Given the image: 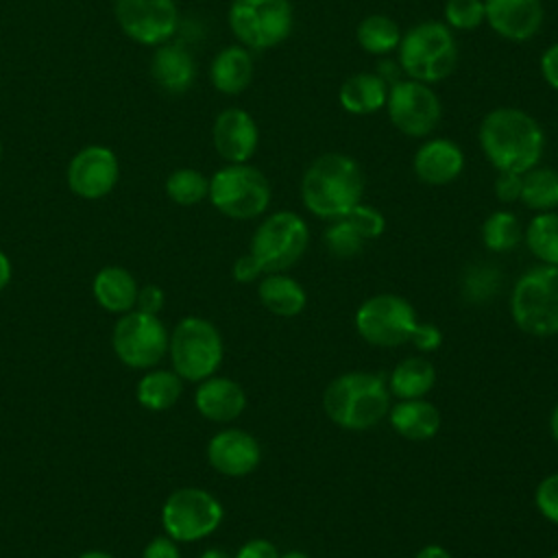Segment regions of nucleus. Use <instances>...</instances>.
<instances>
[{
	"instance_id": "nucleus-2",
	"label": "nucleus",
	"mask_w": 558,
	"mask_h": 558,
	"mask_svg": "<svg viewBox=\"0 0 558 558\" xmlns=\"http://www.w3.org/2000/svg\"><path fill=\"white\" fill-rule=\"evenodd\" d=\"M299 192L312 216L331 222L344 218L362 201L364 174L351 155L329 150L303 170Z\"/></svg>"
},
{
	"instance_id": "nucleus-52",
	"label": "nucleus",
	"mask_w": 558,
	"mask_h": 558,
	"mask_svg": "<svg viewBox=\"0 0 558 558\" xmlns=\"http://www.w3.org/2000/svg\"><path fill=\"white\" fill-rule=\"evenodd\" d=\"M279 558H310V556L305 551H301V549H290L286 554H279Z\"/></svg>"
},
{
	"instance_id": "nucleus-46",
	"label": "nucleus",
	"mask_w": 558,
	"mask_h": 558,
	"mask_svg": "<svg viewBox=\"0 0 558 558\" xmlns=\"http://www.w3.org/2000/svg\"><path fill=\"white\" fill-rule=\"evenodd\" d=\"M388 85H392V83H397L399 78H403V72H401V65H399V61H397V57L395 59H390V57H379V63H377V70H375Z\"/></svg>"
},
{
	"instance_id": "nucleus-35",
	"label": "nucleus",
	"mask_w": 558,
	"mask_h": 558,
	"mask_svg": "<svg viewBox=\"0 0 558 558\" xmlns=\"http://www.w3.org/2000/svg\"><path fill=\"white\" fill-rule=\"evenodd\" d=\"M442 22L456 31H475L486 22L484 0H445Z\"/></svg>"
},
{
	"instance_id": "nucleus-17",
	"label": "nucleus",
	"mask_w": 558,
	"mask_h": 558,
	"mask_svg": "<svg viewBox=\"0 0 558 558\" xmlns=\"http://www.w3.org/2000/svg\"><path fill=\"white\" fill-rule=\"evenodd\" d=\"M484 24L512 44L530 41L545 24L543 0H484Z\"/></svg>"
},
{
	"instance_id": "nucleus-40",
	"label": "nucleus",
	"mask_w": 558,
	"mask_h": 558,
	"mask_svg": "<svg viewBox=\"0 0 558 558\" xmlns=\"http://www.w3.org/2000/svg\"><path fill=\"white\" fill-rule=\"evenodd\" d=\"M410 342L421 351V353H432L442 344V331L434 323H416Z\"/></svg>"
},
{
	"instance_id": "nucleus-3",
	"label": "nucleus",
	"mask_w": 558,
	"mask_h": 558,
	"mask_svg": "<svg viewBox=\"0 0 558 558\" xmlns=\"http://www.w3.org/2000/svg\"><path fill=\"white\" fill-rule=\"evenodd\" d=\"M390 397L384 375L351 371L327 384L323 392V410L333 425L349 432H364L388 416Z\"/></svg>"
},
{
	"instance_id": "nucleus-49",
	"label": "nucleus",
	"mask_w": 558,
	"mask_h": 558,
	"mask_svg": "<svg viewBox=\"0 0 558 558\" xmlns=\"http://www.w3.org/2000/svg\"><path fill=\"white\" fill-rule=\"evenodd\" d=\"M549 432H551V438L558 442V403L554 405V410L549 414Z\"/></svg>"
},
{
	"instance_id": "nucleus-19",
	"label": "nucleus",
	"mask_w": 558,
	"mask_h": 558,
	"mask_svg": "<svg viewBox=\"0 0 558 558\" xmlns=\"http://www.w3.org/2000/svg\"><path fill=\"white\" fill-rule=\"evenodd\" d=\"M466 166L462 146L451 137L429 135L425 137L412 157V170L416 179L425 185H449L453 183Z\"/></svg>"
},
{
	"instance_id": "nucleus-28",
	"label": "nucleus",
	"mask_w": 558,
	"mask_h": 558,
	"mask_svg": "<svg viewBox=\"0 0 558 558\" xmlns=\"http://www.w3.org/2000/svg\"><path fill=\"white\" fill-rule=\"evenodd\" d=\"M401 26L386 13H368L355 26L357 46L371 57H390L401 41Z\"/></svg>"
},
{
	"instance_id": "nucleus-15",
	"label": "nucleus",
	"mask_w": 558,
	"mask_h": 558,
	"mask_svg": "<svg viewBox=\"0 0 558 558\" xmlns=\"http://www.w3.org/2000/svg\"><path fill=\"white\" fill-rule=\"evenodd\" d=\"M120 179V161L109 146H83L68 163L65 181L74 196L85 201L105 198Z\"/></svg>"
},
{
	"instance_id": "nucleus-23",
	"label": "nucleus",
	"mask_w": 558,
	"mask_h": 558,
	"mask_svg": "<svg viewBox=\"0 0 558 558\" xmlns=\"http://www.w3.org/2000/svg\"><path fill=\"white\" fill-rule=\"evenodd\" d=\"M388 421L399 436L412 442H423L438 434L442 416H440V410L423 397V399H399V403H395L388 410Z\"/></svg>"
},
{
	"instance_id": "nucleus-31",
	"label": "nucleus",
	"mask_w": 558,
	"mask_h": 558,
	"mask_svg": "<svg viewBox=\"0 0 558 558\" xmlns=\"http://www.w3.org/2000/svg\"><path fill=\"white\" fill-rule=\"evenodd\" d=\"M523 242L541 264L558 266V211L534 214L523 229Z\"/></svg>"
},
{
	"instance_id": "nucleus-10",
	"label": "nucleus",
	"mask_w": 558,
	"mask_h": 558,
	"mask_svg": "<svg viewBox=\"0 0 558 558\" xmlns=\"http://www.w3.org/2000/svg\"><path fill=\"white\" fill-rule=\"evenodd\" d=\"M222 517L225 510L218 497L196 486L177 488L161 506L163 532L177 543H196L207 538L218 530Z\"/></svg>"
},
{
	"instance_id": "nucleus-38",
	"label": "nucleus",
	"mask_w": 558,
	"mask_h": 558,
	"mask_svg": "<svg viewBox=\"0 0 558 558\" xmlns=\"http://www.w3.org/2000/svg\"><path fill=\"white\" fill-rule=\"evenodd\" d=\"M534 504L538 512L558 525V473L543 477L534 490Z\"/></svg>"
},
{
	"instance_id": "nucleus-27",
	"label": "nucleus",
	"mask_w": 558,
	"mask_h": 558,
	"mask_svg": "<svg viewBox=\"0 0 558 558\" xmlns=\"http://www.w3.org/2000/svg\"><path fill=\"white\" fill-rule=\"evenodd\" d=\"M386 381L397 399H423L436 384V368L427 357L410 355L392 368Z\"/></svg>"
},
{
	"instance_id": "nucleus-37",
	"label": "nucleus",
	"mask_w": 558,
	"mask_h": 558,
	"mask_svg": "<svg viewBox=\"0 0 558 558\" xmlns=\"http://www.w3.org/2000/svg\"><path fill=\"white\" fill-rule=\"evenodd\" d=\"M353 229L364 238V240H377L384 235L386 231V216L373 207V205H366V203H357L347 216H344Z\"/></svg>"
},
{
	"instance_id": "nucleus-20",
	"label": "nucleus",
	"mask_w": 558,
	"mask_h": 558,
	"mask_svg": "<svg viewBox=\"0 0 558 558\" xmlns=\"http://www.w3.org/2000/svg\"><path fill=\"white\" fill-rule=\"evenodd\" d=\"M194 405L198 414L211 423H231L244 412L246 392L235 379L211 375L198 381Z\"/></svg>"
},
{
	"instance_id": "nucleus-51",
	"label": "nucleus",
	"mask_w": 558,
	"mask_h": 558,
	"mask_svg": "<svg viewBox=\"0 0 558 558\" xmlns=\"http://www.w3.org/2000/svg\"><path fill=\"white\" fill-rule=\"evenodd\" d=\"M78 558H113V556L107 554V551H102V549H87V551H83Z\"/></svg>"
},
{
	"instance_id": "nucleus-8",
	"label": "nucleus",
	"mask_w": 558,
	"mask_h": 558,
	"mask_svg": "<svg viewBox=\"0 0 558 558\" xmlns=\"http://www.w3.org/2000/svg\"><path fill=\"white\" fill-rule=\"evenodd\" d=\"M227 24L251 52L270 50L292 35L294 7L290 0H231Z\"/></svg>"
},
{
	"instance_id": "nucleus-39",
	"label": "nucleus",
	"mask_w": 558,
	"mask_h": 558,
	"mask_svg": "<svg viewBox=\"0 0 558 558\" xmlns=\"http://www.w3.org/2000/svg\"><path fill=\"white\" fill-rule=\"evenodd\" d=\"M521 185H523V174H519V172H497L495 183H493V192H495L497 201L510 205V203H517L521 198Z\"/></svg>"
},
{
	"instance_id": "nucleus-50",
	"label": "nucleus",
	"mask_w": 558,
	"mask_h": 558,
	"mask_svg": "<svg viewBox=\"0 0 558 558\" xmlns=\"http://www.w3.org/2000/svg\"><path fill=\"white\" fill-rule=\"evenodd\" d=\"M198 558H233V556H229L225 549H220V547H209V549H205Z\"/></svg>"
},
{
	"instance_id": "nucleus-11",
	"label": "nucleus",
	"mask_w": 558,
	"mask_h": 558,
	"mask_svg": "<svg viewBox=\"0 0 558 558\" xmlns=\"http://www.w3.org/2000/svg\"><path fill=\"white\" fill-rule=\"evenodd\" d=\"M418 318L405 296L381 292L368 296L355 312L360 338L373 347L392 349L410 342Z\"/></svg>"
},
{
	"instance_id": "nucleus-33",
	"label": "nucleus",
	"mask_w": 558,
	"mask_h": 558,
	"mask_svg": "<svg viewBox=\"0 0 558 558\" xmlns=\"http://www.w3.org/2000/svg\"><path fill=\"white\" fill-rule=\"evenodd\" d=\"M166 194L181 207L198 205L209 194V179L196 168H177L166 179Z\"/></svg>"
},
{
	"instance_id": "nucleus-12",
	"label": "nucleus",
	"mask_w": 558,
	"mask_h": 558,
	"mask_svg": "<svg viewBox=\"0 0 558 558\" xmlns=\"http://www.w3.org/2000/svg\"><path fill=\"white\" fill-rule=\"evenodd\" d=\"M386 113L390 124L405 137L425 140L442 120V102L436 89L414 78H399L388 87Z\"/></svg>"
},
{
	"instance_id": "nucleus-18",
	"label": "nucleus",
	"mask_w": 558,
	"mask_h": 558,
	"mask_svg": "<svg viewBox=\"0 0 558 558\" xmlns=\"http://www.w3.org/2000/svg\"><path fill=\"white\" fill-rule=\"evenodd\" d=\"M207 462L220 475L244 477L259 466L262 447L253 434L238 427H227L209 438Z\"/></svg>"
},
{
	"instance_id": "nucleus-5",
	"label": "nucleus",
	"mask_w": 558,
	"mask_h": 558,
	"mask_svg": "<svg viewBox=\"0 0 558 558\" xmlns=\"http://www.w3.org/2000/svg\"><path fill=\"white\" fill-rule=\"evenodd\" d=\"M514 325L536 338L558 336V266L527 268L510 292Z\"/></svg>"
},
{
	"instance_id": "nucleus-22",
	"label": "nucleus",
	"mask_w": 558,
	"mask_h": 558,
	"mask_svg": "<svg viewBox=\"0 0 558 558\" xmlns=\"http://www.w3.org/2000/svg\"><path fill=\"white\" fill-rule=\"evenodd\" d=\"M255 76V59L242 44H231L218 50L209 63L211 87L225 96H238L248 89Z\"/></svg>"
},
{
	"instance_id": "nucleus-45",
	"label": "nucleus",
	"mask_w": 558,
	"mask_h": 558,
	"mask_svg": "<svg viewBox=\"0 0 558 558\" xmlns=\"http://www.w3.org/2000/svg\"><path fill=\"white\" fill-rule=\"evenodd\" d=\"M142 558H181L177 541L170 536H155L142 551Z\"/></svg>"
},
{
	"instance_id": "nucleus-48",
	"label": "nucleus",
	"mask_w": 558,
	"mask_h": 558,
	"mask_svg": "<svg viewBox=\"0 0 558 558\" xmlns=\"http://www.w3.org/2000/svg\"><path fill=\"white\" fill-rule=\"evenodd\" d=\"M11 281V259L7 257L4 251H0V292L9 286Z\"/></svg>"
},
{
	"instance_id": "nucleus-16",
	"label": "nucleus",
	"mask_w": 558,
	"mask_h": 558,
	"mask_svg": "<svg viewBox=\"0 0 558 558\" xmlns=\"http://www.w3.org/2000/svg\"><path fill=\"white\" fill-rule=\"evenodd\" d=\"M211 144L225 163H246L259 146L255 118L242 107L222 109L211 124Z\"/></svg>"
},
{
	"instance_id": "nucleus-32",
	"label": "nucleus",
	"mask_w": 558,
	"mask_h": 558,
	"mask_svg": "<svg viewBox=\"0 0 558 558\" xmlns=\"http://www.w3.org/2000/svg\"><path fill=\"white\" fill-rule=\"evenodd\" d=\"M523 240L519 218L508 209H495L482 222V242L493 253H508Z\"/></svg>"
},
{
	"instance_id": "nucleus-4",
	"label": "nucleus",
	"mask_w": 558,
	"mask_h": 558,
	"mask_svg": "<svg viewBox=\"0 0 558 558\" xmlns=\"http://www.w3.org/2000/svg\"><path fill=\"white\" fill-rule=\"evenodd\" d=\"M395 54L405 78L427 85L449 78L460 61L458 39L442 20H423L403 31Z\"/></svg>"
},
{
	"instance_id": "nucleus-41",
	"label": "nucleus",
	"mask_w": 558,
	"mask_h": 558,
	"mask_svg": "<svg viewBox=\"0 0 558 558\" xmlns=\"http://www.w3.org/2000/svg\"><path fill=\"white\" fill-rule=\"evenodd\" d=\"M538 70H541V76L543 81L554 89L558 92V41L549 44L541 59H538Z\"/></svg>"
},
{
	"instance_id": "nucleus-54",
	"label": "nucleus",
	"mask_w": 558,
	"mask_h": 558,
	"mask_svg": "<svg viewBox=\"0 0 558 558\" xmlns=\"http://www.w3.org/2000/svg\"><path fill=\"white\" fill-rule=\"evenodd\" d=\"M547 558H558V554H551V556H547Z\"/></svg>"
},
{
	"instance_id": "nucleus-47",
	"label": "nucleus",
	"mask_w": 558,
	"mask_h": 558,
	"mask_svg": "<svg viewBox=\"0 0 558 558\" xmlns=\"http://www.w3.org/2000/svg\"><path fill=\"white\" fill-rule=\"evenodd\" d=\"M414 558H453L442 545H436V543H432V545H425V547H421L418 551H416V556Z\"/></svg>"
},
{
	"instance_id": "nucleus-14",
	"label": "nucleus",
	"mask_w": 558,
	"mask_h": 558,
	"mask_svg": "<svg viewBox=\"0 0 558 558\" xmlns=\"http://www.w3.org/2000/svg\"><path fill=\"white\" fill-rule=\"evenodd\" d=\"M113 15L122 33L140 46L157 48L179 28L174 0H113Z\"/></svg>"
},
{
	"instance_id": "nucleus-36",
	"label": "nucleus",
	"mask_w": 558,
	"mask_h": 558,
	"mask_svg": "<svg viewBox=\"0 0 558 558\" xmlns=\"http://www.w3.org/2000/svg\"><path fill=\"white\" fill-rule=\"evenodd\" d=\"M499 272L488 264H480L464 275V294L471 301H486L499 290Z\"/></svg>"
},
{
	"instance_id": "nucleus-9",
	"label": "nucleus",
	"mask_w": 558,
	"mask_h": 558,
	"mask_svg": "<svg viewBox=\"0 0 558 558\" xmlns=\"http://www.w3.org/2000/svg\"><path fill=\"white\" fill-rule=\"evenodd\" d=\"M310 244V227L305 218L290 209L268 214L251 238V255L266 272H283L292 268Z\"/></svg>"
},
{
	"instance_id": "nucleus-7",
	"label": "nucleus",
	"mask_w": 558,
	"mask_h": 558,
	"mask_svg": "<svg viewBox=\"0 0 558 558\" xmlns=\"http://www.w3.org/2000/svg\"><path fill=\"white\" fill-rule=\"evenodd\" d=\"M168 355L172 371L183 381H203L222 364L225 344L218 327L201 316H185L177 323L168 338Z\"/></svg>"
},
{
	"instance_id": "nucleus-29",
	"label": "nucleus",
	"mask_w": 558,
	"mask_h": 558,
	"mask_svg": "<svg viewBox=\"0 0 558 558\" xmlns=\"http://www.w3.org/2000/svg\"><path fill=\"white\" fill-rule=\"evenodd\" d=\"M183 392V379L174 371L150 368L137 381V401L153 412L170 410Z\"/></svg>"
},
{
	"instance_id": "nucleus-30",
	"label": "nucleus",
	"mask_w": 558,
	"mask_h": 558,
	"mask_svg": "<svg viewBox=\"0 0 558 558\" xmlns=\"http://www.w3.org/2000/svg\"><path fill=\"white\" fill-rule=\"evenodd\" d=\"M519 201L536 214L558 209V170L538 163L532 170L523 172Z\"/></svg>"
},
{
	"instance_id": "nucleus-1",
	"label": "nucleus",
	"mask_w": 558,
	"mask_h": 558,
	"mask_svg": "<svg viewBox=\"0 0 558 558\" xmlns=\"http://www.w3.org/2000/svg\"><path fill=\"white\" fill-rule=\"evenodd\" d=\"M482 155L497 172H527L541 163L547 146L541 122L519 107L490 109L477 129Z\"/></svg>"
},
{
	"instance_id": "nucleus-13",
	"label": "nucleus",
	"mask_w": 558,
	"mask_h": 558,
	"mask_svg": "<svg viewBox=\"0 0 558 558\" xmlns=\"http://www.w3.org/2000/svg\"><path fill=\"white\" fill-rule=\"evenodd\" d=\"M168 338L170 333L157 314L131 310L120 314L111 333V347L122 364L146 371L157 366L168 353Z\"/></svg>"
},
{
	"instance_id": "nucleus-6",
	"label": "nucleus",
	"mask_w": 558,
	"mask_h": 558,
	"mask_svg": "<svg viewBox=\"0 0 558 558\" xmlns=\"http://www.w3.org/2000/svg\"><path fill=\"white\" fill-rule=\"evenodd\" d=\"M209 203L227 218L253 220L268 211L272 190L266 174L246 163H225L209 177Z\"/></svg>"
},
{
	"instance_id": "nucleus-24",
	"label": "nucleus",
	"mask_w": 558,
	"mask_h": 558,
	"mask_svg": "<svg viewBox=\"0 0 558 558\" xmlns=\"http://www.w3.org/2000/svg\"><path fill=\"white\" fill-rule=\"evenodd\" d=\"M388 83L373 72H355L338 89L340 107L351 116H371L386 107Z\"/></svg>"
},
{
	"instance_id": "nucleus-25",
	"label": "nucleus",
	"mask_w": 558,
	"mask_h": 558,
	"mask_svg": "<svg viewBox=\"0 0 558 558\" xmlns=\"http://www.w3.org/2000/svg\"><path fill=\"white\" fill-rule=\"evenodd\" d=\"M96 303L111 314H126L135 310L140 286L135 277L122 266H105L92 281Z\"/></svg>"
},
{
	"instance_id": "nucleus-43",
	"label": "nucleus",
	"mask_w": 558,
	"mask_h": 558,
	"mask_svg": "<svg viewBox=\"0 0 558 558\" xmlns=\"http://www.w3.org/2000/svg\"><path fill=\"white\" fill-rule=\"evenodd\" d=\"M231 275L235 281L240 283H253L255 279H259L264 275V268L259 266V262L246 253V255H240L235 262H233V268H231Z\"/></svg>"
},
{
	"instance_id": "nucleus-26",
	"label": "nucleus",
	"mask_w": 558,
	"mask_h": 558,
	"mask_svg": "<svg viewBox=\"0 0 558 558\" xmlns=\"http://www.w3.org/2000/svg\"><path fill=\"white\" fill-rule=\"evenodd\" d=\"M257 296L270 314L283 318L299 316L307 305L305 288L286 272H266L259 281Z\"/></svg>"
},
{
	"instance_id": "nucleus-21",
	"label": "nucleus",
	"mask_w": 558,
	"mask_h": 558,
	"mask_svg": "<svg viewBox=\"0 0 558 558\" xmlns=\"http://www.w3.org/2000/svg\"><path fill=\"white\" fill-rule=\"evenodd\" d=\"M150 76L168 94H185L196 78V61L181 41H166L150 57Z\"/></svg>"
},
{
	"instance_id": "nucleus-34",
	"label": "nucleus",
	"mask_w": 558,
	"mask_h": 558,
	"mask_svg": "<svg viewBox=\"0 0 558 558\" xmlns=\"http://www.w3.org/2000/svg\"><path fill=\"white\" fill-rule=\"evenodd\" d=\"M323 242L333 257L351 259L362 253L366 240L353 229V225L347 218H338L327 225L323 233Z\"/></svg>"
},
{
	"instance_id": "nucleus-53",
	"label": "nucleus",
	"mask_w": 558,
	"mask_h": 558,
	"mask_svg": "<svg viewBox=\"0 0 558 558\" xmlns=\"http://www.w3.org/2000/svg\"><path fill=\"white\" fill-rule=\"evenodd\" d=\"M0 159H2V142H0Z\"/></svg>"
},
{
	"instance_id": "nucleus-42",
	"label": "nucleus",
	"mask_w": 558,
	"mask_h": 558,
	"mask_svg": "<svg viewBox=\"0 0 558 558\" xmlns=\"http://www.w3.org/2000/svg\"><path fill=\"white\" fill-rule=\"evenodd\" d=\"M166 303V294L159 286H142L137 292V301H135V310L146 312V314H159V310Z\"/></svg>"
},
{
	"instance_id": "nucleus-44",
	"label": "nucleus",
	"mask_w": 558,
	"mask_h": 558,
	"mask_svg": "<svg viewBox=\"0 0 558 558\" xmlns=\"http://www.w3.org/2000/svg\"><path fill=\"white\" fill-rule=\"evenodd\" d=\"M233 558H279V551L268 538H251L235 551Z\"/></svg>"
}]
</instances>
